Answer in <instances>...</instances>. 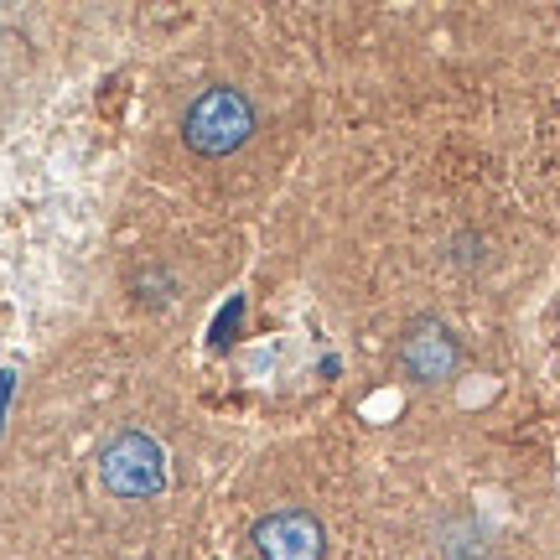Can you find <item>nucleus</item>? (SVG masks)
<instances>
[{
    "mask_svg": "<svg viewBox=\"0 0 560 560\" xmlns=\"http://www.w3.org/2000/svg\"><path fill=\"white\" fill-rule=\"evenodd\" d=\"M234 462L166 332L79 327L0 416V560H192Z\"/></svg>",
    "mask_w": 560,
    "mask_h": 560,
    "instance_id": "obj_1",
    "label": "nucleus"
},
{
    "mask_svg": "<svg viewBox=\"0 0 560 560\" xmlns=\"http://www.w3.org/2000/svg\"><path fill=\"white\" fill-rule=\"evenodd\" d=\"M89 52V16L58 5H0V130L32 115Z\"/></svg>",
    "mask_w": 560,
    "mask_h": 560,
    "instance_id": "obj_2",
    "label": "nucleus"
}]
</instances>
